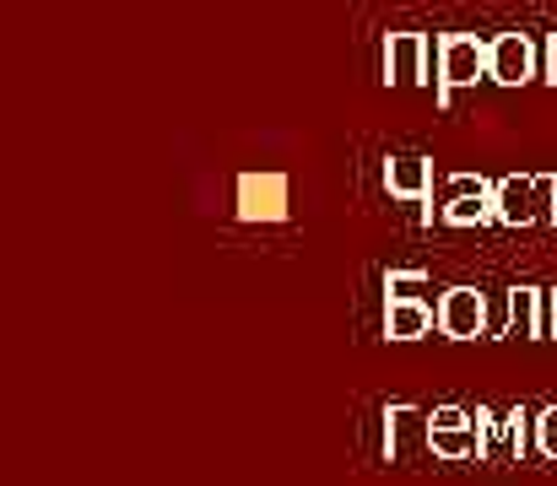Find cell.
I'll use <instances>...</instances> for the list:
<instances>
[{
	"label": "cell",
	"instance_id": "cell-1",
	"mask_svg": "<svg viewBox=\"0 0 557 486\" xmlns=\"http://www.w3.org/2000/svg\"><path fill=\"white\" fill-rule=\"evenodd\" d=\"M487 71H493V38H476V33H444V38H438V82H433L438 109H449L460 87L487 82Z\"/></svg>",
	"mask_w": 557,
	"mask_h": 486
},
{
	"label": "cell",
	"instance_id": "cell-2",
	"mask_svg": "<svg viewBox=\"0 0 557 486\" xmlns=\"http://www.w3.org/2000/svg\"><path fill=\"white\" fill-rule=\"evenodd\" d=\"M384 82L389 87H417V82H438V38L422 33H389L384 38Z\"/></svg>",
	"mask_w": 557,
	"mask_h": 486
},
{
	"label": "cell",
	"instance_id": "cell-3",
	"mask_svg": "<svg viewBox=\"0 0 557 486\" xmlns=\"http://www.w3.org/2000/svg\"><path fill=\"white\" fill-rule=\"evenodd\" d=\"M493 205H498V222H504V227H536V222L553 227V200H547V189H542L536 173H509V178H498V184H493Z\"/></svg>",
	"mask_w": 557,
	"mask_h": 486
},
{
	"label": "cell",
	"instance_id": "cell-4",
	"mask_svg": "<svg viewBox=\"0 0 557 486\" xmlns=\"http://www.w3.org/2000/svg\"><path fill=\"white\" fill-rule=\"evenodd\" d=\"M379 422H384V460L406 465L417 454H433V422H428V411H417V406H384Z\"/></svg>",
	"mask_w": 557,
	"mask_h": 486
},
{
	"label": "cell",
	"instance_id": "cell-5",
	"mask_svg": "<svg viewBox=\"0 0 557 486\" xmlns=\"http://www.w3.org/2000/svg\"><path fill=\"white\" fill-rule=\"evenodd\" d=\"M438 335H449V340L487 335V292L482 287H444L438 292Z\"/></svg>",
	"mask_w": 557,
	"mask_h": 486
},
{
	"label": "cell",
	"instance_id": "cell-6",
	"mask_svg": "<svg viewBox=\"0 0 557 486\" xmlns=\"http://www.w3.org/2000/svg\"><path fill=\"white\" fill-rule=\"evenodd\" d=\"M542 76V49H536V38L531 33H498L493 38V71H487V82H498V87H525V82H536Z\"/></svg>",
	"mask_w": 557,
	"mask_h": 486
},
{
	"label": "cell",
	"instance_id": "cell-7",
	"mask_svg": "<svg viewBox=\"0 0 557 486\" xmlns=\"http://www.w3.org/2000/svg\"><path fill=\"white\" fill-rule=\"evenodd\" d=\"M384 189L395 200H433V162L417 158V152L389 158L384 162Z\"/></svg>",
	"mask_w": 557,
	"mask_h": 486
},
{
	"label": "cell",
	"instance_id": "cell-8",
	"mask_svg": "<svg viewBox=\"0 0 557 486\" xmlns=\"http://www.w3.org/2000/svg\"><path fill=\"white\" fill-rule=\"evenodd\" d=\"M438 324V303L428 298H389L384 303V335L389 340H422Z\"/></svg>",
	"mask_w": 557,
	"mask_h": 486
},
{
	"label": "cell",
	"instance_id": "cell-9",
	"mask_svg": "<svg viewBox=\"0 0 557 486\" xmlns=\"http://www.w3.org/2000/svg\"><path fill=\"white\" fill-rule=\"evenodd\" d=\"M433 460H487L476 416L460 422V427H433Z\"/></svg>",
	"mask_w": 557,
	"mask_h": 486
},
{
	"label": "cell",
	"instance_id": "cell-10",
	"mask_svg": "<svg viewBox=\"0 0 557 486\" xmlns=\"http://www.w3.org/2000/svg\"><path fill=\"white\" fill-rule=\"evenodd\" d=\"M438 222L444 227H487V222H498V205H493V195H460V200L438 205Z\"/></svg>",
	"mask_w": 557,
	"mask_h": 486
},
{
	"label": "cell",
	"instance_id": "cell-11",
	"mask_svg": "<svg viewBox=\"0 0 557 486\" xmlns=\"http://www.w3.org/2000/svg\"><path fill=\"white\" fill-rule=\"evenodd\" d=\"M509 335L542 340V287H509Z\"/></svg>",
	"mask_w": 557,
	"mask_h": 486
},
{
	"label": "cell",
	"instance_id": "cell-12",
	"mask_svg": "<svg viewBox=\"0 0 557 486\" xmlns=\"http://www.w3.org/2000/svg\"><path fill=\"white\" fill-rule=\"evenodd\" d=\"M531 449H536V411L515 406L509 411V460H525Z\"/></svg>",
	"mask_w": 557,
	"mask_h": 486
},
{
	"label": "cell",
	"instance_id": "cell-13",
	"mask_svg": "<svg viewBox=\"0 0 557 486\" xmlns=\"http://www.w3.org/2000/svg\"><path fill=\"white\" fill-rule=\"evenodd\" d=\"M384 298H428L433 303V282L422 271H389L384 276Z\"/></svg>",
	"mask_w": 557,
	"mask_h": 486
},
{
	"label": "cell",
	"instance_id": "cell-14",
	"mask_svg": "<svg viewBox=\"0 0 557 486\" xmlns=\"http://www.w3.org/2000/svg\"><path fill=\"white\" fill-rule=\"evenodd\" d=\"M493 184L498 178H482V173H449L444 189H438V205L444 200H460V195H493Z\"/></svg>",
	"mask_w": 557,
	"mask_h": 486
},
{
	"label": "cell",
	"instance_id": "cell-15",
	"mask_svg": "<svg viewBox=\"0 0 557 486\" xmlns=\"http://www.w3.org/2000/svg\"><path fill=\"white\" fill-rule=\"evenodd\" d=\"M536 454H542V460H557V406L536 411Z\"/></svg>",
	"mask_w": 557,
	"mask_h": 486
},
{
	"label": "cell",
	"instance_id": "cell-16",
	"mask_svg": "<svg viewBox=\"0 0 557 486\" xmlns=\"http://www.w3.org/2000/svg\"><path fill=\"white\" fill-rule=\"evenodd\" d=\"M509 335V292H487V340Z\"/></svg>",
	"mask_w": 557,
	"mask_h": 486
},
{
	"label": "cell",
	"instance_id": "cell-17",
	"mask_svg": "<svg viewBox=\"0 0 557 486\" xmlns=\"http://www.w3.org/2000/svg\"><path fill=\"white\" fill-rule=\"evenodd\" d=\"M471 416H476V411H466V406H433V411H428L433 427H460V422H471Z\"/></svg>",
	"mask_w": 557,
	"mask_h": 486
},
{
	"label": "cell",
	"instance_id": "cell-18",
	"mask_svg": "<svg viewBox=\"0 0 557 486\" xmlns=\"http://www.w3.org/2000/svg\"><path fill=\"white\" fill-rule=\"evenodd\" d=\"M542 82H547V87H557V33L542 43Z\"/></svg>",
	"mask_w": 557,
	"mask_h": 486
},
{
	"label": "cell",
	"instance_id": "cell-19",
	"mask_svg": "<svg viewBox=\"0 0 557 486\" xmlns=\"http://www.w3.org/2000/svg\"><path fill=\"white\" fill-rule=\"evenodd\" d=\"M553 340H557V320H553Z\"/></svg>",
	"mask_w": 557,
	"mask_h": 486
}]
</instances>
